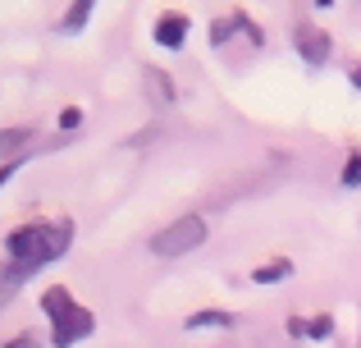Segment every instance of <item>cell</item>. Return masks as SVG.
Segmentation results:
<instances>
[{
	"label": "cell",
	"instance_id": "6da1fadb",
	"mask_svg": "<svg viewBox=\"0 0 361 348\" xmlns=\"http://www.w3.org/2000/svg\"><path fill=\"white\" fill-rule=\"evenodd\" d=\"M73 243V224L69 220H32L23 229H14L5 239V252H9V289H14L18 275H32V270L51 266L55 257H64Z\"/></svg>",
	"mask_w": 361,
	"mask_h": 348
},
{
	"label": "cell",
	"instance_id": "7a4b0ae2",
	"mask_svg": "<svg viewBox=\"0 0 361 348\" xmlns=\"http://www.w3.org/2000/svg\"><path fill=\"white\" fill-rule=\"evenodd\" d=\"M42 312H46V321H51V344L55 348H73L78 340H87V335L97 330V316L82 303H73L69 289H46Z\"/></svg>",
	"mask_w": 361,
	"mask_h": 348
},
{
	"label": "cell",
	"instance_id": "3957f363",
	"mask_svg": "<svg viewBox=\"0 0 361 348\" xmlns=\"http://www.w3.org/2000/svg\"><path fill=\"white\" fill-rule=\"evenodd\" d=\"M206 243V220L202 215H183V220L165 224V229L151 239V252L156 257H183V252H197Z\"/></svg>",
	"mask_w": 361,
	"mask_h": 348
},
{
	"label": "cell",
	"instance_id": "277c9868",
	"mask_svg": "<svg viewBox=\"0 0 361 348\" xmlns=\"http://www.w3.org/2000/svg\"><path fill=\"white\" fill-rule=\"evenodd\" d=\"M298 55L316 69V64H325L329 60V32L325 28H311V23H302L298 28Z\"/></svg>",
	"mask_w": 361,
	"mask_h": 348
},
{
	"label": "cell",
	"instance_id": "5b68a950",
	"mask_svg": "<svg viewBox=\"0 0 361 348\" xmlns=\"http://www.w3.org/2000/svg\"><path fill=\"white\" fill-rule=\"evenodd\" d=\"M188 28H192V18L174 9V14L156 18V32H151V37H156V46H165V51H178V46L188 42Z\"/></svg>",
	"mask_w": 361,
	"mask_h": 348
},
{
	"label": "cell",
	"instance_id": "8992f818",
	"mask_svg": "<svg viewBox=\"0 0 361 348\" xmlns=\"http://www.w3.org/2000/svg\"><path fill=\"white\" fill-rule=\"evenodd\" d=\"M183 325H188V330H215V325H220V330H229V325H233V312H215V307H206V312H192Z\"/></svg>",
	"mask_w": 361,
	"mask_h": 348
},
{
	"label": "cell",
	"instance_id": "52a82bcc",
	"mask_svg": "<svg viewBox=\"0 0 361 348\" xmlns=\"http://www.w3.org/2000/svg\"><path fill=\"white\" fill-rule=\"evenodd\" d=\"M288 275H293V261L288 257H274V261H265V266L252 270L256 284H279V280H288Z\"/></svg>",
	"mask_w": 361,
	"mask_h": 348
},
{
	"label": "cell",
	"instance_id": "ba28073f",
	"mask_svg": "<svg viewBox=\"0 0 361 348\" xmlns=\"http://www.w3.org/2000/svg\"><path fill=\"white\" fill-rule=\"evenodd\" d=\"M293 335H302V340H329V330H334V316H316V321H288Z\"/></svg>",
	"mask_w": 361,
	"mask_h": 348
},
{
	"label": "cell",
	"instance_id": "9c48e42d",
	"mask_svg": "<svg viewBox=\"0 0 361 348\" xmlns=\"http://www.w3.org/2000/svg\"><path fill=\"white\" fill-rule=\"evenodd\" d=\"M87 18H92V0H73V9L60 18V32H78Z\"/></svg>",
	"mask_w": 361,
	"mask_h": 348
},
{
	"label": "cell",
	"instance_id": "30bf717a",
	"mask_svg": "<svg viewBox=\"0 0 361 348\" xmlns=\"http://www.w3.org/2000/svg\"><path fill=\"white\" fill-rule=\"evenodd\" d=\"M343 188H361V152L348 156V165H343Z\"/></svg>",
	"mask_w": 361,
	"mask_h": 348
},
{
	"label": "cell",
	"instance_id": "8fae6325",
	"mask_svg": "<svg viewBox=\"0 0 361 348\" xmlns=\"http://www.w3.org/2000/svg\"><path fill=\"white\" fill-rule=\"evenodd\" d=\"M18 143H27V128H5V156H9V161H14V147ZM5 161V165H9Z\"/></svg>",
	"mask_w": 361,
	"mask_h": 348
},
{
	"label": "cell",
	"instance_id": "7c38bea8",
	"mask_svg": "<svg viewBox=\"0 0 361 348\" xmlns=\"http://www.w3.org/2000/svg\"><path fill=\"white\" fill-rule=\"evenodd\" d=\"M60 124H64V128H78V124H82V110H78V106H69V110L60 115Z\"/></svg>",
	"mask_w": 361,
	"mask_h": 348
},
{
	"label": "cell",
	"instance_id": "4fadbf2b",
	"mask_svg": "<svg viewBox=\"0 0 361 348\" xmlns=\"http://www.w3.org/2000/svg\"><path fill=\"white\" fill-rule=\"evenodd\" d=\"M5 348H42L32 340V335H14V340H5Z\"/></svg>",
	"mask_w": 361,
	"mask_h": 348
},
{
	"label": "cell",
	"instance_id": "5bb4252c",
	"mask_svg": "<svg viewBox=\"0 0 361 348\" xmlns=\"http://www.w3.org/2000/svg\"><path fill=\"white\" fill-rule=\"evenodd\" d=\"M353 88L361 92V64H357V69H353Z\"/></svg>",
	"mask_w": 361,
	"mask_h": 348
}]
</instances>
